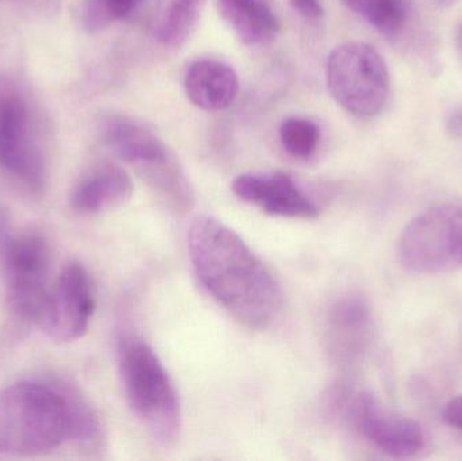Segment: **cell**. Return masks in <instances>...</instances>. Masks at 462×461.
Returning a JSON list of instances; mask_svg holds the SVG:
<instances>
[{
  "label": "cell",
  "instance_id": "obj_1",
  "mask_svg": "<svg viewBox=\"0 0 462 461\" xmlns=\"http://www.w3.org/2000/svg\"><path fill=\"white\" fill-rule=\"evenodd\" d=\"M189 251L206 291L239 324L265 330L279 318L284 303L282 286L244 238L224 222L208 216L195 219Z\"/></svg>",
  "mask_w": 462,
  "mask_h": 461
},
{
  "label": "cell",
  "instance_id": "obj_2",
  "mask_svg": "<svg viewBox=\"0 0 462 461\" xmlns=\"http://www.w3.org/2000/svg\"><path fill=\"white\" fill-rule=\"evenodd\" d=\"M68 441L86 448L103 441L102 424L80 392L34 381L0 392V454L35 456Z\"/></svg>",
  "mask_w": 462,
  "mask_h": 461
},
{
  "label": "cell",
  "instance_id": "obj_3",
  "mask_svg": "<svg viewBox=\"0 0 462 461\" xmlns=\"http://www.w3.org/2000/svg\"><path fill=\"white\" fill-rule=\"evenodd\" d=\"M119 375L130 409L152 438L175 443L183 428L178 390L154 349L140 336L125 333L118 340Z\"/></svg>",
  "mask_w": 462,
  "mask_h": 461
},
{
  "label": "cell",
  "instance_id": "obj_4",
  "mask_svg": "<svg viewBox=\"0 0 462 461\" xmlns=\"http://www.w3.org/2000/svg\"><path fill=\"white\" fill-rule=\"evenodd\" d=\"M402 267L417 275L462 268V202L442 203L412 218L398 241Z\"/></svg>",
  "mask_w": 462,
  "mask_h": 461
},
{
  "label": "cell",
  "instance_id": "obj_5",
  "mask_svg": "<svg viewBox=\"0 0 462 461\" xmlns=\"http://www.w3.org/2000/svg\"><path fill=\"white\" fill-rule=\"evenodd\" d=\"M326 80L337 103L360 118H372L382 113L390 95L387 64L368 43L337 46L328 59Z\"/></svg>",
  "mask_w": 462,
  "mask_h": 461
},
{
  "label": "cell",
  "instance_id": "obj_6",
  "mask_svg": "<svg viewBox=\"0 0 462 461\" xmlns=\"http://www.w3.org/2000/svg\"><path fill=\"white\" fill-rule=\"evenodd\" d=\"M100 132L107 148L122 161L135 165L156 195L167 194L180 183L183 168L143 122L110 114L103 118Z\"/></svg>",
  "mask_w": 462,
  "mask_h": 461
},
{
  "label": "cell",
  "instance_id": "obj_7",
  "mask_svg": "<svg viewBox=\"0 0 462 461\" xmlns=\"http://www.w3.org/2000/svg\"><path fill=\"white\" fill-rule=\"evenodd\" d=\"M51 252L38 233H24L13 238L5 248V300L8 310L21 325L40 321L48 298Z\"/></svg>",
  "mask_w": 462,
  "mask_h": 461
},
{
  "label": "cell",
  "instance_id": "obj_8",
  "mask_svg": "<svg viewBox=\"0 0 462 461\" xmlns=\"http://www.w3.org/2000/svg\"><path fill=\"white\" fill-rule=\"evenodd\" d=\"M346 414L358 435L388 456L412 459L428 447L425 430L417 421L391 410L372 392L353 395Z\"/></svg>",
  "mask_w": 462,
  "mask_h": 461
},
{
  "label": "cell",
  "instance_id": "obj_9",
  "mask_svg": "<svg viewBox=\"0 0 462 461\" xmlns=\"http://www.w3.org/2000/svg\"><path fill=\"white\" fill-rule=\"evenodd\" d=\"M95 308L88 272L80 263L70 262L49 290L38 325L51 340L73 343L88 332Z\"/></svg>",
  "mask_w": 462,
  "mask_h": 461
},
{
  "label": "cell",
  "instance_id": "obj_10",
  "mask_svg": "<svg viewBox=\"0 0 462 461\" xmlns=\"http://www.w3.org/2000/svg\"><path fill=\"white\" fill-rule=\"evenodd\" d=\"M0 168L30 189L43 183V161L29 134V114L19 97L0 100Z\"/></svg>",
  "mask_w": 462,
  "mask_h": 461
},
{
  "label": "cell",
  "instance_id": "obj_11",
  "mask_svg": "<svg viewBox=\"0 0 462 461\" xmlns=\"http://www.w3.org/2000/svg\"><path fill=\"white\" fill-rule=\"evenodd\" d=\"M236 198L255 206L269 216L314 219L319 207L287 173H244L234 179Z\"/></svg>",
  "mask_w": 462,
  "mask_h": 461
},
{
  "label": "cell",
  "instance_id": "obj_12",
  "mask_svg": "<svg viewBox=\"0 0 462 461\" xmlns=\"http://www.w3.org/2000/svg\"><path fill=\"white\" fill-rule=\"evenodd\" d=\"M374 335L371 306L363 295L347 292L328 309L326 343L338 364L352 365L365 354Z\"/></svg>",
  "mask_w": 462,
  "mask_h": 461
},
{
  "label": "cell",
  "instance_id": "obj_13",
  "mask_svg": "<svg viewBox=\"0 0 462 461\" xmlns=\"http://www.w3.org/2000/svg\"><path fill=\"white\" fill-rule=\"evenodd\" d=\"M134 192L132 176L119 165L102 164L89 171L73 189L70 205L81 214H99L126 205Z\"/></svg>",
  "mask_w": 462,
  "mask_h": 461
},
{
  "label": "cell",
  "instance_id": "obj_14",
  "mask_svg": "<svg viewBox=\"0 0 462 461\" xmlns=\"http://www.w3.org/2000/svg\"><path fill=\"white\" fill-rule=\"evenodd\" d=\"M184 88L197 107L206 111L226 110L238 95V76L226 62L200 59L187 69Z\"/></svg>",
  "mask_w": 462,
  "mask_h": 461
},
{
  "label": "cell",
  "instance_id": "obj_15",
  "mask_svg": "<svg viewBox=\"0 0 462 461\" xmlns=\"http://www.w3.org/2000/svg\"><path fill=\"white\" fill-rule=\"evenodd\" d=\"M218 5L225 21L245 45H266L279 34V21L263 0H218Z\"/></svg>",
  "mask_w": 462,
  "mask_h": 461
},
{
  "label": "cell",
  "instance_id": "obj_16",
  "mask_svg": "<svg viewBox=\"0 0 462 461\" xmlns=\"http://www.w3.org/2000/svg\"><path fill=\"white\" fill-rule=\"evenodd\" d=\"M206 0H162L154 16L153 32L160 42L180 46L197 26Z\"/></svg>",
  "mask_w": 462,
  "mask_h": 461
},
{
  "label": "cell",
  "instance_id": "obj_17",
  "mask_svg": "<svg viewBox=\"0 0 462 461\" xmlns=\"http://www.w3.org/2000/svg\"><path fill=\"white\" fill-rule=\"evenodd\" d=\"M353 13L384 32L396 34L403 29L409 18L407 0H342Z\"/></svg>",
  "mask_w": 462,
  "mask_h": 461
},
{
  "label": "cell",
  "instance_id": "obj_18",
  "mask_svg": "<svg viewBox=\"0 0 462 461\" xmlns=\"http://www.w3.org/2000/svg\"><path fill=\"white\" fill-rule=\"evenodd\" d=\"M280 141L291 156L298 159L311 157L319 143L320 130L306 118H288L279 130Z\"/></svg>",
  "mask_w": 462,
  "mask_h": 461
},
{
  "label": "cell",
  "instance_id": "obj_19",
  "mask_svg": "<svg viewBox=\"0 0 462 461\" xmlns=\"http://www.w3.org/2000/svg\"><path fill=\"white\" fill-rule=\"evenodd\" d=\"M143 0H84L83 23L91 32L132 15Z\"/></svg>",
  "mask_w": 462,
  "mask_h": 461
},
{
  "label": "cell",
  "instance_id": "obj_20",
  "mask_svg": "<svg viewBox=\"0 0 462 461\" xmlns=\"http://www.w3.org/2000/svg\"><path fill=\"white\" fill-rule=\"evenodd\" d=\"M295 11L304 18L318 19L323 15V7L320 0H290Z\"/></svg>",
  "mask_w": 462,
  "mask_h": 461
},
{
  "label": "cell",
  "instance_id": "obj_21",
  "mask_svg": "<svg viewBox=\"0 0 462 461\" xmlns=\"http://www.w3.org/2000/svg\"><path fill=\"white\" fill-rule=\"evenodd\" d=\"M442 416L449 427L456 428L462 432V397L449 401V403L445 406Z\"/></svg>",
  "mask_w": 462,
  "mask_h": 461
},
{
  "label": "cell",
  "instance_id": "obj_22",
  "mask_svg": "<svg viewBox=\"0 0 462 461\" xmlns=\"http://www.w3.org/2000/svg\"><path fill=\"white\" fill-rule=\"evenodd\" d=\"M449 132L453 135H462V110L453 114L452 118L448 121Z\"/></svg>",
  "mask_w": 462,
  "mask_h": 461
},
{
  "label": "cell",
  "instance_id": "obj_23",
  "mask_svg": "<svg viewBox=\"0 0 462 461\" xmlns=\"http://www.w3.org/2000/svg\"><path fill=\"white\" fill-rule=\"evenodd\" d=\"M436 5H439V7H448V5H452L453 3H456V0H434Z\"/></svg>",
  "mask_w": 462,
  "mask_h": 461
},
{
  "label": "cell",
  "instance_id": "obj_24",
  "mask_svg": "<svg viewBox=\"0 0 462 461\" xmlns=\"http://www.w3.org/2000/svg\"><path fill=\"white\" fill-rule=\"evenodd\" d=\"M456 41H457L458 51H460L462 57V24L460 26V29H458L457 37H456Z\"/></svg>",
  "mask_w": 462,
  "mask_h": 461
}]
</instances>
